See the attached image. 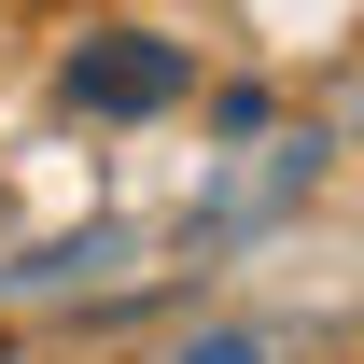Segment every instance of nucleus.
<instances>
[{
  "mask_svg": "<svg viewBox=\"0 0 364 364\" xmlns=\"http://www.w3.org/2000/svg\"><path fill=\"white\" fill-rule=\"evenodd\" d=\"M56 98H70V112H168V98H182V56L140 43V28H98V43L56 70Z\"/></svg>",
  "mask_w": 364,
  "mask_h": 364,
  "instance_id": "obj_1",
  "label": "nucleus"
},
{
  "mask_svg": "<svg viewBox=\"0 0 364 364\" xmlns=\"http://www.w3.org/2000/svg\"><path fill=\"white\" fill-rule=\"evenodd\" d=\"M196 364H252V350H196Z\"/></svg>",
  "mask_w": 364,
  "mask_h": 364,
  "instance_id": "obj_2",
  "label": "nucleus"
}]
</instances>
